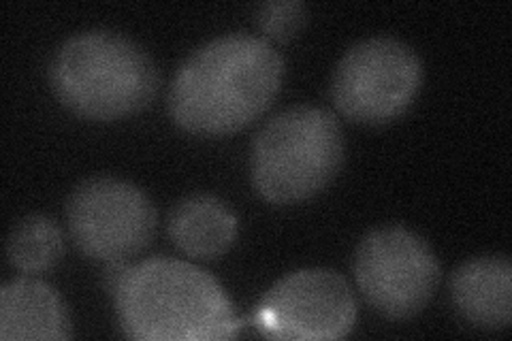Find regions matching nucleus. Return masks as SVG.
I'll return each mask as SVG.
<instances>
[{"label": "nucleus", "instance_id": "423d86ee", "mask_svg": "<svg viewBox=\"0 0 512 341\" xmlns=\"http://www.w3.org/2000/svg\"><path fill=\"white\" fill-rule=\"evenodd\" d=\"M352 267L365 301L391 320L421 314L440 284L434 250L404 226L367 233Z\"/></svg>", "mask_w": 512, "mask_h": 341}, {"label": "nucleus", "instance_id": "9b49d317", "mask_svg": "<svg viewBox=\"0 0 512 341\" xmlns=\"http://www.w3.org/2000/svg\"><path fill=\"white\" fill-rule=\"evenodd\" d=\"M169 235L184 254L214 261L233 246L237 218L212 194H192L171 209Z\"/></svg>", "mask_w": 512, "mask_h": 341}, {"label": "nucleus", "instance_id": "20e7f679", "mask_svg": "<svg viewBox=\"0 0 512 341\" xmlns=\"http://www.w3.org/2000/svg\"><path fill=\"white\" fill-rule=\"evenodd\" d=\"M346 143L333 113L297 105L269 120L252 143L250 169L256 192L288 205L325 190L344 165Z\"/></svg>", "mask_w": 512, "mask_h": 341}, {"label": "nucleus", "instance_id": "9d476101", "mask_svg": "<svg viewBox=\"0 0 512 341\" xmlns=\"http://www.w3.org/2000/svg\"><path fill=\"white\" fill-rule=\"evenodd\" d=\"M71 318L58 292L39 280H13L0 290V339H69Z\"/></svg>", "mask_w": 512, "mask_h": 341}, {"label": "nucleus", "instance_id": "1a4fd4ad", "mask_svg": "<svg viewBox=\"0 0 512 341\" xmlns=\"http://www.w3.org/2000/svg\"><path fill=\"white\" fill-rule=\"evenodd\" d=\"M457 314L483 331L508 329L512 314V267L506 256H478L451 278Z\"/></svg>", "mask_w": 512, "mask_h": 341}, {"label": "nucleus", "instance_id": "39448f33", "mask_svg": "<svg viewBox=\"0 0 512 341\" xmlns=\"http://www.w3.org/2000/svg\"><path fill=\"white\" fill-rule=\"evenodd\" d=\"M421 79V60L412 47L391 37L365 39L340 60L331 99L352 122L387 124L412 105Z\"/></svg>", "mask_w": 512, "mask_h": 341}, {"label": "nucleus", "instance_id": "f257e3e1", "mask_svg": "<svg viewBox=\"0 0 512 341\" xmlns=\"http://www.w3.org/2000/svg\"><path fill=\"white\" fill-rule=\"evenodd\" d=\"M284 60L269 41L233 32L184 60L169 90L175 124L195 135H231L274 103Z\"/></svg>", "mask_w": 512, "mask_h": 341}, {"label": "nucleus", "instance_id": "f03ea898", "mask_svg": "<svg viewBox=\"0 0 512 341\" xmlns=\"http://www.w3.org/2000/svg\"><path fill=\"white\" fill-rule=\"evenodd\" d=\"M118 322L139 341L227 339L237 331L233 305L210 273L175 258H150L116 290Z\"/></svg>", "mask_w": 512, "mask_h": 341}, {"label": "nucleus", "instance_id": "6e6552de", "mask_svg": "<svg viewBox=\"0 0 512 341\" xmlns=\"http://www.w3.org/2000/svg\"><path fill=\"white\" fill-rule=\"evenodd\" d=\"M355 320V295L342 275L329 269L286 275L256 310L259 329L284 339H342Z\"/></svg>", "mask_w": 512, "mask_h": 341}, {"label": "nucleus", "instance_id": "4468645a", "mask_svg": "<svg viewBox=\"0 0 512 341\" xmlns=\"http://www.w3.org/2000/svg\"><path fill=\"white\" fill-rule=\"evenodd\" d=\"M133 265H128L126 261H111L107 263V269L103 273V284L107 288V292L116 295V290L122 286V282L126 280L128 271H131Z\"/></svg>", "mask_w": 512, "mask_h": 341}, {"label": "nucleus", "instance_id": "f8f14e48", "mask_svg": "<svg viewBox=\"0 0 512 341\" xmlns=\"http://www.w3.org/2000/svg\"><path fill=\"white\" fill-rule=\"evenodd\" d=\"M64 252L60 226L47 216H28L7 237V261L22 273L52 269Z\"/></svg>", "mask_w": 512, "mask_h": 341}, {"label": "nucleus", "instance_id": "ddd939ff", "mask_svg": "<svg viewBox=\"0 0 512 341\" xmlns=\"http://www.w3.org/2000/svg\"><path fill=\"white\" fill-rule=\"evenodd\" d=\"M256 26L269 41L286 43L299 35L306 26L308 7L297 0H284V3H265L256 9Z\"/></svg>", "mask_w": 512, "mask_h": 341}, {"label": "nucleus", "instance_id": "7ed1b4c3", "mask_svg": "<svg viewBox=\"0 0 512 341\" xmlns=\"http://www.w3.org/2000/svg\"><path fill=\"white\" fill-rule=\"evenodd\" d=\"M50 81L60 103L77 116L111 122L146 107L160 75L135 41L114 30H88L62 43Z\"/></svg>", "mask_w": 512, "mask_h": 341}, {"label": "nucleus", "instance_id": "0eeeda50", "mask_svg": "<svg viewBox=\"0 0 512 341\" xmlns=\"http://www.w3.org/2000/svg\"><path fill=\"white\" fill-rule=\"evenodd\" d=\"M69 233L77 250L94 261H128L148 246L156 209L137 186L116 177H92L67 203Z\"/></svg>", "mask_w": 512, "mask_h": 341}]
</instances>
